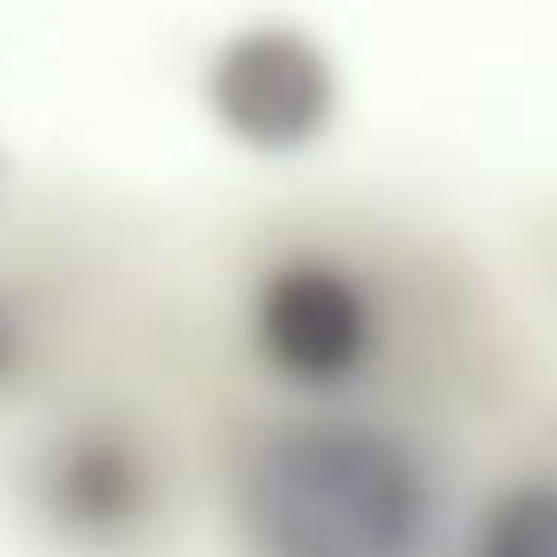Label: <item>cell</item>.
<instances>
[{
    "mask_svg": "<svg viewBox=\"0 0 557 557\" xmlns=\"http://www.w3.org/2000/svg\"><path fill=\"white\" fill-rule=\"evenodd\" d=\"M260 557H421L434 499L421 460L370 421H292L240 480Z\"/></svg>",
    "mask_w": 557,
    "mask_h": 557,
    "instance_id": "1",
    "label": "cell"
},
{
    "mask_svg": "<svg viewBox=\"0 0 557 557\" xmlns=\"http://www.w3.org/2000/svg\"><path fill=\"white\" fill-rule=\"evenodd\" d=\"M39 506L72 539H117L149 512V467L124 434L78 428L39 467Z\"/></svg>",
    "mask_w": 557,
    "mask_h": 557,
    "instance_id": "4",
    "label": "cell"
},
{
    "mask_svg": "<svg viewBox=\"0 0 557 557\" xmlns=\"http://www.w3.org/2000/svg\"><path fill=\"white\" fill-rule=\"evenodd\" d=\"M26 357V318H20V305H13V292L0 285V376L13 370Z\"/></svg>",
    "mask_w": 557,
    "mask_h": 557,
    "instance_id": "6",
    "label": "cell"
},
{
    "mask_svg": "<svg viewBox=\"0 0 557 557\" xmlns=\"http://www.w3.org/2000/svg\"><path fill=\"white\" fill-rule=\"evenodd\" d=\"M473 557H557V486L532 480L493 499L473 532Z\"/></svg>",
    "mask_w": 557,
    "mask_h": 557,
    "instance_id": "5",
    "label": "cell"
},
{
    "mask_svg": "<svg viewBox=\"0 0 557 557\" xmlns=\"http://www.w3.org/2000/svg\"><path fill=\"white\" fill-rule=\"evenodd\" d=\"M214 111L234 137L260 149H298L331 117V65L298 33H247L214 59Z\"/></svg>",
    "mask_w": 557,
    "mask_h": 557,
    "instance_id": "3",
    "label": "cell"
},
{
    "mask_svg": "<svg viewBox=\"0 0 557 557\" xmlns=\"http://www.w3.org/2000/svg\"><path fill=\"white\" fill-rule=\"evenodd\" d=\"M253 344L278 376L305 389L344 383L370 363V344H376L370 292L337 260H285L253 298Z\"/></svg>",
    "mask_w": 557,
    "mask_h": 557,
    "instance_id": "2",
    "label": "cell"
}]
</instances>
